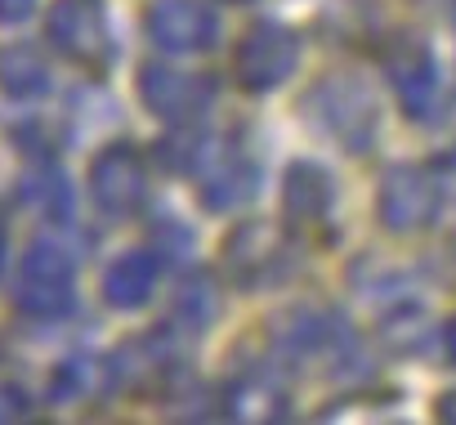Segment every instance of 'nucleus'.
Listing matches in <instances>:
<instances>
[{
	"label": "nucleus",
	"instance_id": "nucleus-5",
	"mask_svg": "<svg viewBox=\"0 0 456 425\" xmlns=\"http://www.w3.org/2000/svg\"><path fill=\"white\" fill-rule=\"evenodd\" d=\"M90 192L99 201L103 216H130V210L143 206V192H148V170H143V157L126 143L117 148H103L90 166Z\"/></svg>",
	"mask_w": 456,
	"mask_h": 425
},
{
	"label": "nucleus",
	"instance_id": "nucleus-4",
	"mask_svg": "<svg viewBox=\"0 0 456 425\" xmlns=\"http://www.w3.org/2000/svg\"><path fill=\"white\" fill-rule=\"evenodd\" d=\"M438 197H443V179L434 170H425V166L389 170L385 188H380V220L398 233L425 229L438 210Z\"/></svg>",
	"mask_w": 456,
	"mask_h": 425
},
{
	"label": "nucleus",
	"instance_id": "nucleus-12",
	"mask_svg": "<svg viewBox=\"0 0 456 425\" xmlns=\"http://www.w3.org/2000/svg\"><path fill=\"white\" fill-rule=\"evenodd\" d=\"M389 72H394V86H398L403 108L411 117H420L434 103V94H438V68H434V59L425 50H407V54H398L389 63Z\"/></svg>",
	"mask_w": 456,
	"mask_h": 425
},
{
	"label": "nucleus",
	"instance_id": "nucleus-8",
	"mask_svg": "<svg viewBox=\"0 0 456 425\" xmlns=\"http://www.w3.org/2000/svg\"><path fill=\"white\" fill-rule=\"evenodd\" d=\"M148 37L161 50L197 54V50H210L219 41V19L210 10L192 5V0H157L148 14Z\"/></svg>",
	"mask_w": 456,
	"mask_h": 425
},
{
	"label": "nucleus",
	"instance_id": "nucleus-16",
	"mask_svg": "<svg viewBox=\"0 0 456 425\" xmlns=\"http://www.w3.org/2000/svg\"><path fill=\"white\" fill-rule=\"evenodd\" d=\"M32 10H37V0H0V23H23L32 19Z\"/></svg>",
	"mask_w": 456,
	"mask_h": 425
},
{
	"label": "nucleus",
	"instance_id": "nucleus-13",
	"mask_svg": "<svg viewBox=\"0 0 456 425\" xmlns=\"http://www.w3.org/2000/svg\"><path fill=\"white\" fill-rule=\"evenodd\" d=\"M0 90L10 99H37V94L50 90V72H45V63L32 45L5 50V59H0Z\"/></svg>",
	"mask_w": 456,
	"mask_h": 425
},
{
	"label": "nucleus",
	"instance_id": "nucleus-15",
	"mask_svg": "<svg viewBox=\"0 0 456 425\" xmlns=\"http://www.w3.org/2000/svg\"><path fill=\"white\" fill-rule=\"evenodd\" d=\"M99 376H112V367H99L94 358H72V363H63L59 376H54V398H72V394L81 398V394L94 389Z\"/></svg>",
	"mask_w": 456,
	"mask_h": 425
},
{
	"label": "nucleus",
	"instance_id": "nucleus-14",
	"mask_svg": "<svg viewBox=\"0 0 456 425\" xmlns=\"http://www.w3.org/2000/svg\"><path fill=\"white\" fill-rule=\"evenodd\" d=\"M251 192H256V170L247 161H228V166H219V175L210 179V188L201 192V201L210 210H228V206L247 201Z\"/></svg>",
	"mask_w": 456,
	"mask_h": 425
},
{
	"label": "nucleus",
	"instance_id": "nucleus-17",
	"mask_svg": "<svg viewBox=\"0 0 456 425\" xmlns=\"http://www.w3.org/2000/svg\"><path fill=\"white\" fill-rule=\"evenodd\" d=\"M434 412H438V421H447V425H456V394H443Z\"/></svg>",
	"mask_w": 456,
	"mask_h": 425
},
{
	"label": "nucleus",
	"instance_id": "nucleus-19",
	"mask_svg": "<svg viewBox=\"0 0 456 425\" xmlns=\"http://www.w3.org/2000/svg\"><path fill=\"white\" fill-rule=\"evenodd\" d=\"M0 265H5V233H0Z\"/></svg>",
	"mask_w": 456,
	"mask_h": 425
},
{
	"label": "nucleus",
	"instance_id": "nucleus-2",
	"mask_svg": "<svg viewBox=\"0 0 456 425\" xmlns=\"http://www.w3.org/2000/svg\"><path fill=\"white\" fill-rule=\"evenodd\" d=\"M72 274H77V260L59 242H32V251H28V260L19 269L14 305L28 318H45V323L72 314V305H77Z\"/></svg>",
	"mask_w": 456,
	"mask_h": 425
},
{
	"label": "nucleus",
	"instance_id": "nucleus-10",
	"mask_svg": "<svg viewBox=\"0 0 456 425\" xmlns=\"http://www.w3.org/2000/svg\"><path fill=\"white\" fill-rule=\"evenodd\" d=\"M157 282V256L148 251H126L121 260H112V269L103 274V296L112 309H139L152 296Z\"/></svg>",
	"mask_w": 456,
	"mask_h": 425
},
{
	"label": "nucleus",
	"instance_id": "nucleus-1",
	"mask_svg": "<svg viewBox=\"0 0 456 425\" xmlns=\"http://www.w3.org/2000/svg\"><path fill=\"white\" fill-rule=\"evenodd\" d=\"M45 37L63 59H72L90 77H103L112 68V32L103 0H50Z\"/></svg>",
	"mask_w": 456,
	"mask_h": 425
},
{
	"label": "nucleus",
	"instance_id": "nucleus-9",
	"mask_svg": "<svg viewBox=\"0 0 456 425\" xmlns=\"http://www.w3.org/2000/svg\"><path fill=\"white\" fill-rule=\"evenodd\" d=\"M287 238L273 233L269 225H242L233 238H228V251H224V265L242 287L251 282H269V278H282L287 274Z\"/></svg>",
	"mask_w": 456,
	"mask_h": 425
},
{
	"label": "nucleus",
	"instance_id": "nucleus-7",
	"mask_svg": "<svg viewBox=\"0 0 456 425\" xmlns=\"http://www.w3.org/2000/svg\"><path fill=\"white\" fill-rule=\"evenodd\" d=\"M139 99L166 121H188V117L210 108L215 86H210V77H192V72H175V68L152 63L139 72Z\"/></svg>",
	"mask_w": 456,
	"mask_h": 425
},
{
	"label": "nucleus",
	"instance_id": "nucleus-11",
	"mask_svg": "<svg viewBox=\"0 0 456 425\" xmlns=\"http://www.w3.org/2000/svg\"><path fill=\"white\" fill-rule=\"evenodd\" d=\"M331 206V175L314 161H296L287 170V216L296 225H318Z\"/></svg>",
	"mask_w": 456,
	"mask_h": 425
},
{
	"label": "nucleus",
	"instance_id": "nucleus-6",
	"mask_svg": "<svg viewBox=\"0 0 456 425\" xmlns=\"http://www.w3.org/2000/svg\"><path fill=\"white\" fill-rule=\"evenodd\" d=\"M296 68V37L278 23H260L238 45V77L247 90H273Z\"/></svg>",
	"mask_w": 456,
	"mask_h": 425
},
{
	"label": "nucleus",
	"instance_id": "nucleus-3",
	"mask_svg": "<svg viewBox=\"0 0 456 425\" xmlns=\"http://www.w3.org/2000/svg\"><path fill=\"white\" fill-rule=\"evenodd\" d=\"M305 108L318 112V126H322L336 143H345V148H354V152L371 143L376 103H371V94H367L358 81L331 77V81H322V86L305 99Z\"/></svg>",
	"mask_w": 456,
	"mask_h": 425
},
{
	"label": "nucleus",
	"instance_id": "nucleus-18",
	"mask_svg": "<svg viewBox=\"0 0 456 425\" xmlns=\"http://www.w3.org/2000/svg\"><path fill=\"white\" fill-rule=\"evenodd\" d=\"M443 336H447V354H452V358H456V318H452V323H447V331H443Z\"/></svg>",
	"mask_w": 456,
	"mask_h": 425
}]
</instances>
